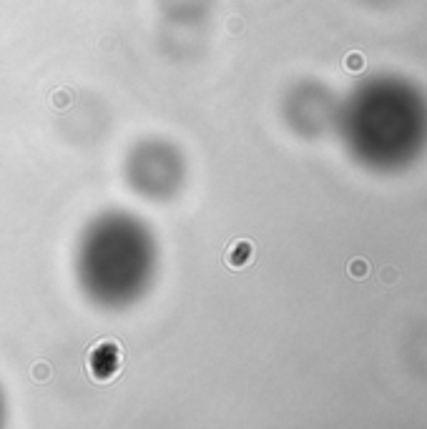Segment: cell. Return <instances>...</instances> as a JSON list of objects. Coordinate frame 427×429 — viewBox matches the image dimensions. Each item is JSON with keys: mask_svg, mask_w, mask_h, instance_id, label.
Instances as JSON below:
<instances>
[{"mask_svg": "<svg viewBox=\"0 0 427 429\" xmlns=\"http://www.w3.org/2000/svg\"><path fill=\"white\" fill-rule=\"evenodd\" d=\"M123 171L128 186L149 201H169L179 193L186 179L181 151L161 138L138 141L126 156Z\"/></svg>", "mask_w": 427, "mask_h": 429, "instance_id": "2", "label": "cell"}, {"mask_svg": "<svg viewBox=\"0 0 427 429\" xmlns=\"http://www.w3.org/2000/svg\"><path fill=\"white\" fill-rule=\"evenodd\" d=\"M0 417H3V394H0Z\"/></svg>", "mask_w": 427, "mask_h": 429, "instance_id": "6", "label": "cell"}, {"mask_svg": "<svg viewBox=\"0 0 427 429\" xmlns=\"http://www.w3.org/2000/svg\"><path fill=\"white\" fill-rule=\"evenodd\" d=\"M362 68H365V61H362L360 53H352L347 58V70H362Z\"/></svg>", "mask_w": 427, "mask_h": 429, "instance_id": "5", "label": "cell"}, {"mask_svg": "<svg viewBox=\"0 0 427 429\" xmlns=\"http://www.w3.org/2000/svg\"><path fill=\"white\" fill-rule=\"evenodd\" d=\"M367 271H369V266H367L365 259H354V261L349 264V274L354 276V279H365Z\"/></svg>", "mask_w": 427, "mask_h": 429, "instance_id": "3", "label": "cell"}, {"mask_svg": "<svg viewBox=\"0 0 427 429\" xmlns=\"http://www.w3.org/2000/svg\"><path fill=\"white\" fill-rule=\"evenodd\" d=\"M379 279H382L385 284H395L397 279H399V271H397L395 266H385V269L379 271Z\"/></svg>", "mask_w": 427, "mask_h": 429, "instance_id": "4", "label": "cell"}, {"mask_svg": "<svg viewBox=\"0 0 427 429\" xmlns=\"http://www.w3.org/2000/svg\"><path fill=\"white\" fill-rule=\"evenodd\" d=\"M76 281L98 309L121 311L138 304L158 274L153 231L128 211H108L83 229L76 246Z\"/></svg>", "mask_w": 427, "mask_h": 429, "instance_id": "1", "label": "cell"}]
</instances>
